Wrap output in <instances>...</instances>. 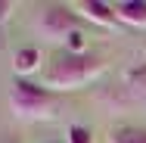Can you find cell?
<instances>
[{
    "mask_svg": "<svg viewBox=\"0 0 146 143\" xmlns=\"http://www.w3.org/2000/svg\"><path fill=\"white\" fill-rule=\"evenodd\" d=\"M106 72V59L100 53H59L53 65L47 69L44 87H50L53 93H65V90H78V87L96 81Z\"/></svg>",
    "mask_w": 146,
    "mask_h": 143,
    "instance_id": "1",
    "label": "cell"
},
{
    "mask_svg": "<svg viewBox=\"0 0 146 143\" xmlns=\"http://www.w3.org/2000/svg\"><path fill=\"white\" fill-rule=\"evenodd\" d=\"M9 109L22 121H50L62 112V100L50 87L19 78L9 87Z\"/></svg>",
    "mask_w": 146,
    "mask_h": 143,
    "instance_id": "2",
    "label": "cell"
},
{
    "mask_svg": "<svg viewBox=\"0 0 146 143\" xmlns=\"http://www.w3.org/2000/svg\"><path fill=\"white\" fill-rule=\"evenodd\" d=\"M78 28H81V16L75 13V6H65V3H50L37 16V31L53 44H59V41L65 44V37Z\"/></svg>",
    "mask_w": 146,
    "mask_h": 143,
    "instance_id": "3",
    "label": "cell"
},
{
    "mask_svg": "<svg viewBox=\"0 0 146 143\" xmlns=\"http://www.w3.org/2000/svg\"><path fill=\"white\" fill-rule=\"evenodd\" d=\"M81 19H87L100 28H118V16H115V3H103V0H84L75 6Z\"/></svg>",
    "mask_w": 146,
    "mask_h": 143,
    "instance_id": "4",
    "label": "cell"
},
{
    "mask_svg": "<svg viewBox=\"0 0 146 143\" xmlns=\"http://www.w3.org/2000/svg\"><path fill=\"white\" fill-rule=\"evenodd\" d=\"M40 65H44V53L37 47H19L13 53V72L19 78H25V81H28L34 72H40Z\"/></svg>",
    "mask_w": 146,
    "mask_h": 143,
    "instance_id": "5",
    "label": "cell"
},
{
    "mask_svg": "<svg viewBox=\"0 0 146 143\" xmlns=\"http://www.w3.org/2000/svg\"><path fill=\"white\" fill-rule=\"evenodd\" d=\"M118 25H131V28H146V0H121L115 3Z\"/></svg>",
    "mask_w": 146,
    "mask_h": 143,
    "instance_id": "6",
    "label": "cell"
},
{
    "mask_svg": "<svg viewBox=\"0 0 146 143\" xmlns=\"http://www.w3.org/2000/svg\"><path fill=\"white\" fill-rule=\"evenodd\" d=\"M109 143H146V128H134V124H121L109 131Z\"/></svg>",
    "mask_w": 146,
    "mask_h": 143,
    "instance_id": "7",
    "label": "cell"
},
{
    "mask_svg": "<svg viewBox=\"0 0 146 143\" xmlns=\"http://www.w3.org/2000/svg\"><path fill=\"white\" fill-rule=\"evenodd\" d=\"M65 143H93V131L84 124H68L65 128Z\"/></svg>",
    "mask_w": 146,
    "mask_h": 143,
    "instance_id": "8",
    "label": "cell"
},
{
    "mask_svg": "<svg viewBox=\"0 0 146 143\" xmlns=\"http://www.w3.org/2000/svg\"><path fill=\"white\" fill-rule=\"evenodd\" d=\"M65 53H87V34L81 28L65 37Z\"/></svg>",
    "mask_w": 146,
    "mask_h": 143,
    "instance_id": "9",
    "label": "cell"
},
{
    "mask_svg": "<svg viewBox=\"0 0 146 143\" xmlns=\"http://www.w3.org/2000/svg\"><path fill=\"white\" fill-rule=\"evenodd\" d=\"M13 9H16V3H9V0H0V34H3V25L13 19Z\"/></svg>",
    "mask_w": 146,
    "mask_h": 143,
    "instance_id": "10",
    "label": "cell"
}]
</instances>
